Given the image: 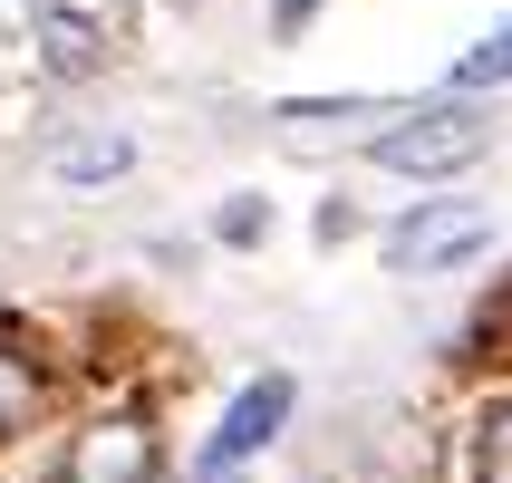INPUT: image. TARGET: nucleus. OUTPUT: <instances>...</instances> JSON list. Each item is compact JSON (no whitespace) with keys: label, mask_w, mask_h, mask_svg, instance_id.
Returning a JSON list of instances; mask_svg holds the SVG:
<instances>
[{"label":"nucleus","mask_w":512,"mask_h":483,"mask_svg":"<svg viewBox=\"0 0 512 483\" xmlns=\"http://www.w3.org/2000/svg\"><path fill=\"white\" fill-rule=\"evenodd\" d=\"M474 483H512V397L474 416Z\"/></svg>","instance_id":"obj_8"},{"label":"nucleus","mask_w":512,"mask_h":483,"mask_svg":"<svg viewBox=\"0 0 512 483\" xmlns=\"http://www.w3.org/2000/svg\"><path fill=\"white\" fill-rule=\"evenodd\" d=\"M29 29H39V58H49L58 78H97L107 68V29L68 10V0H29Z\"/></svg>","instance_id":"obj_5"},{"label":"nucleus","mask_w":512,"mask_h":483,"mask_svg":"<svg viewBox=\"0 0 512 483\" xmlns=\"http://www.w3.org/2000/svg\"><path fill=\"white\" fill-rule=\"evenodd\" d=\"M368 155H377L387 174L445 184V174H464V165H484V155H493V116L455 87V97H435V107L397 116V126H377V136H368Z\"/></svg>","instance_id":"obj_1"},{"label":"nucleus","mask_w":512,"mask_h":483,"mask_svg":"<svg viewBox=\"0 0 512 483\" xmlns=\"http://www.w3.org/2000/svg\"><path fill=\"white\" fill-rule=\"evenodd\" d=\"M503 78H512V29H503V39H484V49H464L445 87H464V97H474V87H503Z\"/></svg>","instance_id":"obj_9"},{"label":"nucleus","mask_w":512,"mask_h":483,"mask_svg":"<svg viewBox=\"0 0 512 483\" xmlns=\"http://www.w3.org/2000/svg\"><path fill=\"white\" fill-rule=\"evenodd\" d=\"M310 10H319V0H271V29L290 39V29H310Z\"/></svg>","instance_id":"obj_10"},{"label":"nucleus","mask_w":512,"mask_h":483,"mask_svg":"<svg viewBox=\"0 0 512 483\" xmlns=\"http://www.w3.org/2000/svg\"><path fill=\"white\" fill-rule=\"evenodd\" d=\"M39 406H49V368H39L29 348H10V339H0V445L39 426Z\"/></svg>","instance_id":"obj_6"},{"label":"nucleus","mask_w":512,"mask_h":483,"mask_svg":"<svg viewBox=\"0 0 512 483\" xmlns=\"http://www.w3.org/2000/svg\"><path fill=\"white\" fill-rule=\"evenodd\" d=\"M290 406H300V387H290L281 368H271V377H252V387H242V397L223 406V426L203 435V455H194V483H223V474H242V464H252L261 445H271V435L290 426Z\"/></svg>","instance_id":"obj_3"},{"label":"nucleus","mask_w":512,"mask_h":483,"mask_svg":"<svg viewBox=\"0 0 512 483\" xmlns=\"http://www.w3.org/2000/svg\"><path fill=\"white\" fill-rule=\"evenodd\" d=\"M49 165L68 174V184H107V174H126V165H136V145H126V136H87V145H58Z\"/></svg>","instance_id":"obj_7"},{"label":"nucleus","mask_w":512,"mask_h":483,"mask_svg":"<svg viewBox=\"0 0 512 483\" xmlns=\"http://www.w3.org/2000/svg\"><path fill=\"white\" fill-rule=\"evenodd\" d=\"M58 483H165L155 416L116 406V416H97L87 435H68V464H58Z\"/></svg>","instance_id":"obj_2"},{"label":"nucleus","mask_w":512,"mask_h":483,"mask_svg":"<svg viewBox=\"0 0 512 483\" xmlns=\"http://www.w3.org/2000/svg\"><path fill=\"white\" fill-rule=\"evenodd\" d=\"M484 242H493L484 203H416V213L387 232V261H397V271H445V261H474Z\"/></svg>","instance_id":"obj_4"}]
</instances>
